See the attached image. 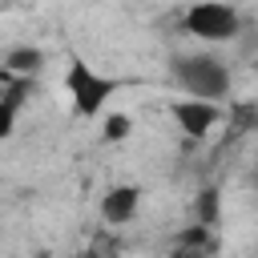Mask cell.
Listing matches in <instances>:
<instances>
[{"label": "cell", "mask_w": 258, "mask_h": 258, "mask_svg": "<svg viewBox=\"0 0 258 258\" xmlns=\"http://www.w3.org/2000/svg\"><path fill=\"white\" fill-rule=\"evenodd\" d=\"M169 73H173L181 97H202V101H218V105L230 101L234 73L214 52H177L169 60Z\"/></svg>", "instance_id": "cell-1"}, {"label": "cell", "mask_w": 258, "mask_h": 258, "mask_svg": "<svg viewBox=\"0 0 258 258\" xmlns=\"http://www.w3.org/2000/svg\"><path fill=\"white\" fill-rule=\"evenodd\" d=\"M60 89L69 93L77 117H97V113H105V105L117 97L121 81L97 73L85 56H69V69H64V77H60Z\"/></svg>", "instance_id": "cell-2"}, {"label": "cell", "mask_w": 258, "mask_h": 258, "mask_svg": "<svg viewBox=\"0 0 258 258\" xmlns=\"http://www.w3.org/2000/svg\"><path fill=\"white\" fill-rule=\"evenodd\" d=\"M181 28L202 44H230L242 36V12L230 0H198L185 8Z\"/></svg>", "instance_id": "cell-3"}, {"label": "cell", "mask_w": 258, "mask_h": 258, "mask_svg": "<svg viewBox=\"0 0 258 258\" xmlns=\"http://www.w3.org/2000/svg\"><path fill=\"white\" fill-rule=\"evenodd\" d=\"M169 117H173V125H177L185 137L202 141V137H210V133L226 121V105L202 101V97H177V101H169Z\"/></svg>", "instance_id": "cell-4"}, {"label": "cell", "mask_w": 258, "mask_h": 258, "mask_svg": "<svg viewBox=\"0 0 258 258\" xmlns=\"http://www.w3.org/2000/svg\"><path fill=\"white\" fill-rule=\"evenodd\" d=\"M97 214H101V222H109V226H129V222L141 214V189H137L133 181L105 189L101 202H97Z\"/></svg>", "instance_id": "cell-5"}, {"label": "cell", "mask_w": 258, "mask_h": 258, "mask_svg": "<svg viewBox=\"0 0 258 258\" xmlns=\"http://www.w3.org/2000/svg\"><path fill=\"white\" fill-rule=\"evenodd\" d=\"M44 69V52L36 44H16L4 52V73L8 77H36Z\"/></svg>", "instance_id": "cell-6"}, {"label": "cell", "mask_w": 258, "mask_h": 258, "mask_svg": "<svg viewBox=\"0 0 258 258\" xmlns=\"http://www.w3.org/2000/svg\"><path fill=\"white\" fill-rule=\"evenodd\" d=\"M194 222L218 230V222H222V194H218V185L198 189V198H194Z\"/></svg>", "instance_id": "cell-7"}, {"label": "cell", "mask_w": 258, "mask_h": 258, "mask_svg": "<svg viewBox=\"0 0 258 258\" xmlns=\"http://www.w3.org/2000/svg\"><path fill=\"white\" fill-rule=\"evenodd\" d=\"M129 133H133V117H129V113H105V121H101V141L117 145V141H125Z\"/></svg>", "instance_id": "cell-8"}, {"label": "cell", "mask_w": 258, "mask_h": 258, "mask_svg": "<svg viewBox=\"0 0 258 258\" xmlns=\"http://www.w3.org/2000/svg\"><path fill=\"white\" fill-rule=\"evenodd\" d=\"M16 133V109L8 101H0V141H8Z\"/></svg>", "instance_id": "cell-9"}, {"label": "cell", "mask_w": 258, "mask_h": 258, "mask_svg": "<svg viewBox=\"0 0 258 258\" xmlns=\"http://www.w3.org/2000/svg\"><path fill=\"white\" fill-rule=\"evenodd\" d=\"M165 258H210V250H198V246H181V242H177Z\"/></svg>", "instance_id": "cell-10"}, {"label": "cell", "mask_w": 258, "mask_h": 258, "mask_svg": "<svg viewBox=\"0 0 258 258\" xmlns=\"http://www.w3.org/2000/svg\"><path fill=\"white\" fill-rule=\"evenodd\" d=\"M77 258H105V250H97V246H89V250H81Z\"/></svg>", "instance_id": "cell-11"}]
</instances>
